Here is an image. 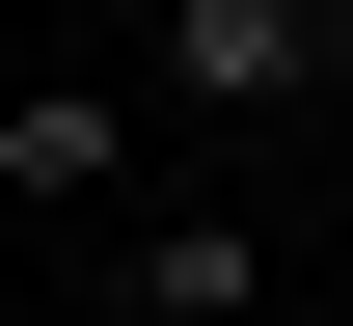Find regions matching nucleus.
<instances>
[{
    "instance_id": "1",
    "label": "nucleus",
    "mask_w": 353,
    "mask_h": 326,
    "mask_svg": "<svg viewBox=\"0 0 353 326\" xmlns=\"http://www.w3.org/2000/svg\"><path fill=\"white\" fill-rule=\"evenodd\" d=\"M163 82L190 109H299V82H353V54H326V0H163Z\"/></svg>"
},
{
    "instance_id": "4",
    "label": "nucleus",
    "mask_w": 353,
    "mask_h": 326,
    "mask_svg": "<svg viewBox=\"0 0 353 326\" xmlns=\"http://www.w3.org/2000/svg\"><path fill=\"white\" fill-rule=\"evenodd\" d=\"M326 54H353V0H326Z\"/></svg>"
},
{
    "instance_id": "5",
    "label": "nucleus",
    "mask_w": 353,
    "mask_h": 326,
    "mask_svg": "<svg viewBox=\"0 0 353 326\" xmlns=\"http://www.w3.org/2000/svg\"><path fill=\"white\" fill-rule=\"evenodd\" d=\"M136 28H163V0H136Z\"/></svg>"
},
{
    "instance_id": "3",
    "label": "nucleus",
    "mask_w": 353,
    "mask_h": 326,
    "mask_svg": "<svg viewBox=\"0 0 353 326\" xmlns=\"http://www.w3.org/2000/svg\"><path fill=\"white\" fill-rule=\"evenodd\" d=\"M109 163H136L109 82H28V109H0V190H109Z\"/></svg>"
},
{
    "instance_id": "6",
    "label": "nucleus",
    "mask_w": 353,
    "mask_h": 326,
    "mask_svg": "<svg viewBox=\"0 0 353 326\" xmlns=\"http://www.w3.org/2000/svg\"><path fill=\"white\" fill-rule=\"evenodd\" d=\"M272 326H299V299H272Z\"/></svg>"
},
{
    "instance_id": "2",
    "label": "nucleus",
    "mask_w": 353,
    "mask_h": 326,
    "mask_svg": "<svg viewBox=\"0 0 353 326\" xmlns=\"http://www.w3.org/2000/svg\"><path fill=\"white\" fill-rule=\"evenodd\" d=\"M109 326H272V245L190 190V218H136V272H109Z\"/></svg>"
}]
</instances>
